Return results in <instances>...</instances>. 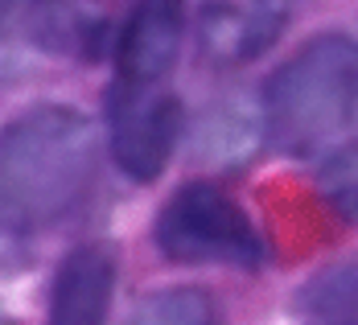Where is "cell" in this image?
<instances>
[{
  "label": "cell",
  "mask_w": 358,
  "mask_h": 325,
  "mask_svg": "<svg viewBox=\"0 0 358 325\" xmlns=\"http://www.w3.org/2000/svg\"><path fill=\"white\" fill-rule=\"evenodd\" d=\"M264 108L243 111L235 103L218 108L215 115H206L202 124V136H198V152L210 157L218 165H248L251 152L264 140Z\"/></svg>",
  "instance_id": "8"
},
{
  "label": "cell",
  "mask_w": 358,
  "mask_h": 325,
  "mask_svg": "<svg viewBox=\"0 0 358 325\" xmlns=\"http://www.w3.org/2000/svg\"><path fill=\"white\" fill-rule=\"evenodd\" d=\"M157 247L178 263L259 268L264 243L243 206L210 181H185L157 215Z\"/></svg>",
  "instance_id": "3"
},
{
  "label": "cell",
  "mask_w": 358,
  "mask_h": 325,
  "mask_svg": "<svg viewBox=\"0 0 358 325\" xmlns=\"http://www.w3.org/2000/svg\"><path fill=\"white\" fill-rule=\"evenodd\" d=\"M317 185L342 215L355 218L358 215V145L334 152L322 165V173H317Z\"/></svg>",
  "instance_id": "11"
},
{
  "label": "cell",
  "mask_w": 358,
  "mask_h": 325,
  "mask_svg": "<svg viewBox=\"0 0 358 325\" xmlns=\"http://www.w3.org/2000/svg\"><path fill=\"white\" fill-rule=\"evenodd\" d=\"M264 120L292 152L329 140L358 111V41L322 34L285 58L264 82Z\"/></svg>",
  "instance_id": "2"
},
{
  "label": "cell",
  "mask_w": 358,
  "mask_h": 325,
  "mask_svg": "<svg viewBox=\"0 0 358 325\" xmlns=\"http://www.w3.org/2000/svg\"><path fill=\"white\" fill-rule=\"evenodd\" d=\"M124 325H218V305L210 292L178 284V289H157L136 301Z\"/></svg>",
  "instance_id": "9"
},
{
  "label": "cell",
  "mask_w": 358,
  "mask_h": 325,
  "mask_svg": "<svg viewBox=\"0 0 358 325\" xmlns=\"http://www.w3.org/2000/svg\"><path fill=\"white\" fill-rule=\"evenodd\" d=\"M108 148L111 161L132 181H157L165 173L181 136V103L161 87L111 82L108 99Z\"/></svg>",
  "instance_id": "4"
},
{
  "label": "cell",
  "mask_w": 358,
  "mask_h": 325,
  "mask_svg": "<svg viewBox=\"0 0 358 325\" xmlns=\"http://www.w3.org/2000/svg\"><path fill=\"white\" fill-rule=\"evenodd\" d=\"M288 25V4L227 0L198 13V50L210 66H243L268 54Z\"/></svg>",
  "instance_id": "5"
},
{
  "label": "cell",
  "mask_w": 358,
  "mask_h": 325,
  "mask_svg": "<svg viewBox=\"0 0 358 325\" xmlns=\"http://www.w3.org/2000/svg\"><path fill=\"white\" fill-rule=\"evenodd\" d=\"M305 305L338 325H355L358 317V259L322 272L313 284H305Z\"/></svg>",
  "instance_id": "10"
},
{
  "label": "cell",
  "mask_w": 358,
  "mask_h": 325,
  "mask_svg": "<svg viewBox=\"0 0 358 325\" xmlns=\"http://www.w3.org/2000/svg\"><path fill=\"white\" fill-rule=\"evenodd\" d=\"M0 325H4V322H0Z\"/></svg>",
  "instance_id": "12"
},
{
  "label": "cell",
  "mask_w": 358,
  "mask_h": 325,
  "mask_svg": "<svg viewBox=\"0 0 358 325\" xmlns=\"http://www.w3.org/2000/svg\"><path fill=\"white\" fill-rule=\"evenodd\" d=\"M111 292H115V247L99 239L78 243L58 263L45 325H108Z\"/></svg>",
  "instance_id": "6"
},
{
  "label": "cell",
  "mask_w": 358,
  "mask_h": 325,
  "mask_svg": "<svg viewBox=\"0 0 358 325\" xmlns=\"http://www.w3.org/2000/svg\"><path fill=\"white\" fill-rule=\"evenodd\" d=\"M181 50V8L173 4H141L124 21V34L115 41V71L120 82L132 87H161Z\"/></svg>",
  "instance_id": "7"
},
{
  "label": "cell",
  "mask_w": 358,
  "mask_h": 325,
  "mask_svg": "<svg viewBox=\"0 0 358 325\" xmlns=\"http://www.w3.org/2000/svg\"><path fill=\"white\" fill-rule=\"evenodd\" d=\"M99 169L95 124L74 108L45 103L0 132V231L50 226L87 198Z\"/></svg>",
  "instance_id": "1"
}]
</instances>
